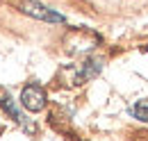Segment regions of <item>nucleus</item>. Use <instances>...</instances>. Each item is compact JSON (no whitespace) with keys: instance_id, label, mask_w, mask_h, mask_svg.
I'll use <instances>...</instances> for the list:
<instances>
[{"instance_id":"f257e3e1","label":"nucleus","mask_w":148,"mask_h":141,"mask_svg":"<svg viewBox=\"0 0 148 141\" xmlns=\"http://www.w3.org/2000/svg\"><path fill=\"white\" fill-rule=\"evenodd\" d=\"M21 12H23V14H27V16H32V18H39V21H48V23H64V16H62V14H57L55 9H50V7L41 5V2H32V0H27V2H23V5H21Z\"/></svg>"},{"instance_id":"f03ea898","label":"nucleus","mask_w":148,"mask_h":141,"mask_svg":"<svg viewBox=\"0 0 148 141\" xmlns=\"http://www.w3.org/2000/svg\"><path fill=\"white\" fill-rule=\"evenodd\" d=\"M21 103L27 112H41L46 107V91L39 84H27L21 91Z\"/></svg>"},{"instance_id":"7ed1b4c3","label":"nucleus","mask_w":148,"mask_h":141,"mask_svg":"<svg viewBox=\"0 0 148 141\" xmlns=\"http://www.w3.org/2000/svg\"><path fill=\"white\" fill-rule=\"evenodd\" d=\"M100 70H103V62H98V59L84 62V64L80 66V70H77V84H80V82H87V80H91V77H96Z\"/></svg>"},{"instance_id":"20e7f679","label":"nucleus","mask_w":148,"mask_h":141,"mask_svg":"<svg viewBox=\"0 0 148 141\" xmlns=\"http://www.w3.org/2000/svg\"><path fill=\"white\" fill-rule=\"evenodd\" d=\"M0 107H2V109H5V112H7V114L14 118V121H18V123L23 121V118H21L18 107H16V103L12 100V96H9L7 91H0Z\"/></svg>"},{"instance_id":"39448f33","label":"nucleus","mask_w":148,"mask_h":141,"mask_svg":"<svg viewBox=\"0 0 148 141\" xmlns=\"http://www.w3.org/2000/svg\"><path fill=\"white\" fill-rule=\"evenodd\" d=\"M132 114L139 118V121H144V123H148V98L146 100H139L137 105L132 107Z\"/></svg>"}]
</instances>
